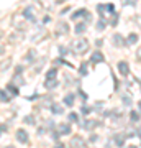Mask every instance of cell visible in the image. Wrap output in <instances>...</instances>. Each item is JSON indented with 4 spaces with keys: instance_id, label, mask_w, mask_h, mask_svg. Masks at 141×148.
Instances as JSON below:
<instances>
[{
    "instance_id": "obj_1",
    "label": "cell",
    "mask_w": 141,
    "mask_h": 148,
    "mask_svg": "<svg viewBox=\"0 0 141 148\" xmlns=\"http://www.w3.org/2000/svg\"><path fill=\"white\" fill-rule=\"evenodd\" d=\"M72 49H74V53L76 54H84L87 49H89V41L84 40V38H80V40H77V41H74Z\"/></svg>"
},
{
    "instance_id": "obj_2",
    "label": "cell",
    "mask_w": 141,
    "mask_h": 148,
    "mask_svg": "<svg viewBox=\"0 0 141 148\" xmlns=\"http://www.w3.org/2000/svg\"><path fill=\"white\" fill-rule=\"evenodd\" d=\"M21 15L25 16L26 20H30V21H35L36 20V15H35V10H33V7H26L25 10H23V13Z\"/></svg>"
},
{
    "instance_id": "obj_3",
    "label": "cell",
    "mask_w": 141,
    "mask_h": 148,
    "mask_svg": "<svg viewBox=\"0 0 141 148\" xmlns=\"http://www.w3.org/2000/svg\"><path fill=\"white\" fill-rule=\"evenodd\" d=\"M16 140L21 143H28V140H30V137H28V132L26 130H16Z\"/></svg>"
},
{
    "instance_id": "obj_4",
    "label": "cell",
    "mask_w": 141,
    "mask_h": 148,
    "mask_svg": "<svg viewBox=\"0 0 141 148\" xmlns=\"http://www.w3.org/2000/svg\"><path fill=\"white\" fill-rule=\"evenodd\" d=\"M118 71H120L121 76H128L130 74V64L126 63V61H120L118 63Z\"/></svg>"
},
{
    "instance_id": "obj_5",
    "label": "cell",
    "mask_w": 141,
    "mask_h": 148,
    "mask_svg": "<svg viewBox=\"0 0 141 148\" xmlns=\"http://www.w3.org/2000/svg\"><path fill=\"white\" fill-rule=\"evenodd\" d=\"M85 15H89V12L85 10V8H79V10H76L72 13V15H71V20H79V18H85Z\"/></svg>"
},
{
    "instance_id": "obj_6",
    "label": "cell",
    "mask_w": 141,
    "mask_h": 148,
    "mask_svg": "<svg viewBox=\"0 0 141 148\" xmlns=\"http://www.w3.org/2000/svg\"><path fill=\"white\" fill-rule=\"evenodd\" d=\"M104 54L100 53V51H95L92 56H90V63L92 64H97V63H104Z\"/></svg>"
},
{
    "instance_id": "obj_7",
    "label": "cell",
    "mask_w": 141,
    "mask_h": 148,
    "mask_svg": "<svg viewBox=\"0 0 141 148\" xmlns=\"http://www.w3.org/2000/svg\"><path fill=\"white\" fill-rule=\"evenodd\" d=\"M74 102H76V94H67V95H64V99H63V104H64V106L72 107V106H74Z\"/></svg>"
},
{
    "instance_id": "obj_8",
    "label": "cell",
    "mask_w": 141,
    "mask_h": 148,
    "mask_svg": "<svg viewBox=\"0 0 141 148\" xmlns=\"http://www.w3.org/2000/svg\"><path fill=\"white\" fill-rule=\"evenodd\" d=\"M87 30V21H82V23H77L76 27H74V33L76 35H82L84 32Z\"/></svg>"
},
{
    "instance_id": "obj_9",
    "label": "cell",
    "mask_w": 141,
    "mask_h": 148,
    "mask_svg": "<svg viewBox=\"0 0 141 148\" xmlns=\"http://www.w3.org/2000/svg\"><path fill=\"white\" fill-rule=\"evenodd\" d=\"M112 43H113V46H116V48H120V46H123V45H125V43H123V36H121V35H118V33L112 36Z\"/></svg>"
},
{
    "instance_id": "obj_10",
    "label": "cell",
    "mask_w": 141,
    "mask_h": 148,
    "mask_svg": "<svg viewBox=\"0 0 141 148\" xmlns=\"http://www.w3.org/2000/svg\"><path fill=\"white\" fill-rule=\"evenodd\" d=\"M59 133L61 135H69L71 133V125L69 123H59Z\"/></svg>"
},
{
    "instance_id": "obj_11",
    "label": "cell",
    "mask_w": 141,
    "mask_h": 148,
    "mask_svg": "<svg viewBox=\"0 0 141 148\" xmlns=\"http://www.w3.org/2000/svg\"><path fill=\"white\" fill-rule=\"evenodd\" d=\"M49 109H51V112H52V114H56V115H61V114L64 112V109L59 106V104H52Z\"/></svg>"
},
{
    "instance_id": "obj_12",
    "label": "cell",
    "mask_w": 141,
    "mask_h": 148,
    "mask_svg": "<svg viewBox=\"0 0 141 148\" xmlns=\"http://www.w3.org/2000/svg\"><path fill=\"white\" fill-rule=\"evenodd\" d=\"M72 147H85V140L84 138H80V137H76V138H72Z\"/></svg>"
},
{
    "instance_id": "obj_13",
    "label": "cell",
    "mask_w": 141,
    "mask_h": 148,
    "mask_svg": "<svg viewBox=\"0 0 141 148\" xmlns=\"http://www.w3.org/2000/svg\"><path fill=\"white\" fill-rule=\"evenodd\" d=\"M56 76H58V68H51L46 73V79H56Z\"/></svg>"
},
{
    "instance_id": "obj_14",
    "label": "cell",
    "mask_w": 141,
    "mask_h": 148,
    "mask_svg": "<svg viewBox=\"0 0 141 148\" xmlns=\"http://www.w3.org/2000/svg\"><path fill=\"white\" fill-rule=\"evenodd\" d=\"M59 84V81L58 79H46V89H54V87H56V86Z\"/></svg>"
},
{
    "instance_id": "obj_15",
    "label": "cell",
    "mask_w": 141,
    "mask_h": 148,
    "mask_svg": "<svg viewBox=\"0 0 141 148\" xmlns=\"http://www.w3.org/2000/svg\"><path fill=\"white\" fill-rule=\"evenodd\" d=\"M130 119H131V122H140V119H141L140 112L133 110V112H131V114H130Z\"/></svg>"
},
{
    "instance_id": "obj_16",
    "label": "cell",
    "mask_w": 141,
    "mask_h": 148,
    "mask_svg": "<svg viewBox=\"0 0 141 148\" xmlns=\"http://www.w3.org/2000/svg\"><path fill=\"white\" fill-rule=\"evenodd\" d=\"M126 41H128V45H135V43L138 41V35H136V33H131Z\"/></svg>"
},
{
    "instance_id": "obj_17",
    "label": "cell",
    "mask_w": 141,
    "mask_h": 148,
    "mask_svg": "<svg viewBox=\"0 0 141 148\" xmlns=\"http://www.w3.org/2000/svg\"><path fill=\"white\" fill-rule=\"evenodd\" d=\"M99 125V122H85L84 123V128H87V130H92L94 127H97Z\"/></svg>"
},
{
    "instance_id": "obj_18",
    "label": "cell",
    "mask_w": 141,
    "mask_h": 148,
    "mask_svg": "<svg viewBox=\"0 0 141 148\" xmlns=\"http://www.w3.org/2000/svg\"><path fill=\"white\" fill-rule=\"evenodd\" d=\"M59 33H61V35H67L69 33V28H67L66 23H61V25H59Z\"/></svg>"
},
{
    "instance_id": "obj_19",
    "label": "cell",
    "mask_w": 141,
    "mask_h": 148,
    "mask_svg": "<svg viewBox=\"0 0 141 148\" xmlns=\"http://www.w3.org/2000/svg\"><path fill=\"white\" fill-rule=\"evenodd\" d=\"M8 95H7V90H3V89H0V101H3V102H8Z\"/></svg>"
},
{
    "instance_id": "obj_20",
    "label": "cell",
    "mask_w": 141,
    "mask_h": 148,
    "mask_svg": "<svg viewBox=\"0 0 141 148\" xmlns=\"http://www.w3.org/2000/svg\"><path fill=\"white\" fill-rule=\"evenodd\" d=\"M105 25H107V23H105V18L99 20V23H97V30H99V32H104V30H105Z\"/></svg>"
},
{
    "instance_id": "obj_21",
    "label": "cell",
    "mask_w": 141,
    "mask_h": 148,
    "mask_svg": "<svg viewBox=\"0 0 141 148\" xmlns=\"http://www.w3.org/2000/svg\"><path fill=\"white\" fill-rule=\"evenodd\" d=\"M79 74H80V76H87V63L80 64V69H79Z\"/></svg>"
},
{
    "instance_id": "obj_22",
    "label": "cell",
    "mask_w": 141,
    "mask_h": 148,
    "mask_svg": "<svg viewBox=\"0 0 141 148\" xmlns=\"http://www.w3.org/2000/svg\"><path fill=\"white\" fill-rule=\"evenodd\" d=\"M67 119H69V122H79V115L76 114V112H71Z\"/></svg>"
},
{
    "instance_id": "obj_23",
    "label": "cell",
    "mask_w": 141,
    "mask_h": 148,
    "mask_svg": "<svg viewBox=\"0 0 141 148\" xmlns=\"http://www.w3.org/2000/svg\"><path fill=\"white\" fill-rule=\"evenodd\" d=\"M80 110H82L84 115H87V114H90L94 109H92V107H89V106H82V109H80Z\"/></svg>"
},
{
    "instance_id": "obj_24",
    "label": "cell",
    "mask_w": 141,
    "mask_h": 148,
    "mask_svg": "<svg viewBox=\"0 0 141 148\" xmlns=\"http://www.w3.org/2000/svg\"><path fill=\"white\" fill-rule=\"evenodd\" d=\"M110 23H112L113 27H115L116 23H118V15H116L115 12H113V16H112V20H110Z\"/></svg>"
},
{
    "instance_id": "obj_25",
    "label": "cell",
    "mask_w": 141,
    "mask_h": 148,
    "mask_svg": "<svg viewBox=\"0 0 141 148\" xmlns=\"http://www.w3.org/2000/svg\"><path fill=\"white\" fill-rule=\"evenodd\" d=\"M7 90H12V92H13V95L18 94V89H16V87H13V86H8V87H7Z\"/></svg>"
},
{
    "instance_id": "obj_26",
    "label": "cell",
    "mask_w": 141,
    "mask_h": 148,
    "mask_svg": "<svg viewBox=\"0 0 141 148\" xmlns=\"http://www.w3.org/2000/svg\"><path fill=\"white\" fill-rule=\"evenodd\" d=\"M59 53H61V56H66V53H67V49L64 46H59Z\"/></svg>"
},
{
    "instance_id": "obj_27",
    "label": "cell",
    "mask_w": 141,
    "mask_h": 148,
    "mask_svg": "<svg viewBox=\"0 0 141 148\" xmlns=\"http://www.w3.org/2000/svg\"><path fill=\"white\" fill-rule=\"evenodd\" d=\"M123 102H125L126 106H131V97L128 95V97H123Z\"/></svg>"
},
{
    "instance_id": "obj_28",
    "label": "cell",
    "mask_w": 141,
    "mask_h": 148,
    "mask_svg": "<svg viewBox=\"0 0 141 148\" xmlns=\"http://www.w3.org/2000/svg\"><path fill=\"white\" fill-rule=\"evenodd\" d=\"M25 122H26V123H33V117H31V115H28V117L25 119Z\"/></svg>"
},
{
    "instance_id": "obj_29",
    "label": "cell",
    "mask_w": 141,
    "mask_h": 148,
    "mask_svg": "<svg viewBox=\"0 0 141 148\" xmlns=\"http://www.w3.org/2000/svg\"><path fill=\"white\" fill-rule=\"evenodd\" d=\"M7 130V125H0V133H3Z\"/></svg>"
},
{
    "instance_id": "obj_30",
    "label": "cell",
    "mask_w": 141,
    "mask_h": 148,
    "mask_svg": "<svg viewBox=\"0 0 141 148\" xmlns=\"http://www.w3.org/2000/svg\"><path fill=\"white\" fill-rule=\"evenodd\" d=\"M95 45H97V46H102V45H104V41H102V40H97V41H95Z\"/></svg>"
},
{
    "instance_id": "obj_31",
    "label": "cell",
    "mask_w": 141,
    "mask_h": 148,
    "mask_svg": "<svg viewBox=\"0 0 141 148\" xmlns=\"http://www.w3.org/2000/svg\"><path fill=\"white\" fill-rule=\"evenodd\" d=\"M79 94H80V97H82V99H87V94H84L82 90H79Z\"/></svg>"
},
{
    "instance_id": "obj_32",
    "label": "cell",
    "mask_w": 141,
    "mask_h": 148,
    "mask_svg": "<svg viewBox=\"0 0 141 148\" xmlns=\"http://www.w3.org/2000/svg\"><path fill=\"white\" fill-rule=\"evenodd\" d=\"M138 107H140V114H141V101H140V104H138Z\"/></svg>"
},
{
    "instance_id": "obj_33",
    "label": "cell",
    "mask_w": 141,
    "mask_h": 148,
    "mask_svg": "<svg viewBox=\"0 0 141 148\" xmlns=\"http://www.w3.org/2000/svg\"><path fill=\"white\" fill-rule=\"evenodd\" d=\"M138 135H140V137H141V130H140V132H138Z\"/></svg>"
},
{
    "instance_id": "obj_34",
    "label": "cell",
    "mask_w": 141,
    "mask_h": 148,
    "mask_svg": "<svg viewBox=\"0 0 141 148\" xmlns=\"http://www.w3.org/2000/svg\"><path fill=\"white\" fill-rule=\"evenodd\" d=\"M138 21H140V23H141V16H140V18H138Z\"/></svg>"
},
{
    "instance_id": "obj_35",
    "label": "cell",
    "mask_w": 141,
    "mask_h": 148,
    "mask_svg": "<svg viewBox=\"0 0 141 148\" xmlns=\"http://www.w3.org/2000/svg\"><path fill=\"white\" fill-rule=\"evenodd\" d=\"M59 2H61V3H63V2H66V0H59Z\"/></svg>"
},
{
    "instance_id": "obj_36",
    "label": "cell",
    "mask_w": 141,
    "mask_h": 148,
    "mask_svg": "<svg viewBox=\"0 0 141 148\" xmlns=\"http://www.w3.org/2000/svg\"><path fill=\"white\" fill-rule=\"evenodd\" d=\"M140 87H141V81H140Z\"/></svg>"
}]
</instances>
